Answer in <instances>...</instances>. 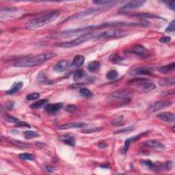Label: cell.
<instances>
[{
  "label": "cell",
  "mask_w": 175,
  "mask_h": 175,
  "mask_svg": "<svg viewBox=\"0 0 175 175\" xmlns=\"http://www.w3.org/2000/svg\"><path fill=\"white\" fill-rule=\"evenodd\" d=\"M145 1H142V0H136V1H131L122 6L121 8V10H133V9H137L143 6L145 4Z\"/></svg>",
  "instance_id": "cell-10"
},
{
  "label": "cell",
  "mask_w": 175,
  "mask_h": 175,
  "mask_svg": "<svg viewBox=\"0 0 175 175\" xmlns=\"http://www.w3.org/2000/svg\"><path fill=\"white\" fill-rule=\"evenodd\" d=\"M23 135H24V137H25L26 140H32V139H34V138L38 137L40 136L38 133H37L36 131H30V130L24 131Z\"/></svg>",
  "instance_id": "cell-28"
},
{
  "label": "cell",
  "mask_w": 175,
  "mask_h": 175,
  "mask_svg": "<svg viewBox=\"0 0 175 175\" xmlns=\"http://www.w3.org/2000/svg\"><path fill=\"white\" fill-rule=\"evenodd\" d=\"M101 68V62L99 61H93L91 62L88 66V69L89 71L92 73H95L99 70Z\"/></svg>",
  "instance_id": "cell-25"
},
{
  "label": "cell",
  "mask_w": 175,
  "mask_h": 175,
  "mask_svg": "<svg viewBox=\"0 0 175 175\" xmlns=\"http://www.w3.org/2000/svg\"><path fill=\"white\" fill-rule=\"evenodd\" d=\"M109 60L111 61L112 62L115 63V64H118L121 63V62L124 60V58L121 57V56H119L118 54H112L110 57L109 58Z\"/></svg>",
  "instance_id": "cell-30"
},
{
  "label": "cell",
  "mask_w": 175,
  "mask_h": 175,
  "mask_svg": "<svg viewBox=\"0 0 175 175\" xmlns=\"http://www.w3.org/2000/svg\"><path fill=\"white\" fill-rule=\"evenodd\" d=\"M78 107L76 105H73V104H69V105H67L65 108V110L66 112H68L69 113H73L76 112L78 110Z\"/></svg>",
  "instance_id": "cell-41"
},
{
  "label": "cell",
  "mask_w": 175,
  "mask_h": 175,
  "mask_svg": "<svg viewBox=\"0 0 175 175\" xmlns=\"http://www.w3.org/2000/svg\"><path fill=\"white\" fill-rule=\"evenodd\" d=\"M105 8H90L88 9L87 10H85V11H83L81 12V13H78L76 14L73 15V16L69 17L68 19H65L64 21H63L61 24L63 23H65L66 21H68L69 20H73V19H80V18H83V17H85L86 16H89V15H91V14H93L94 13H99L100 11H102L103 10H105Z\"/></svg>",
  "instance_id": "cell-7"
},
{
  "label": "cell",
  "mask_w": 175,
  "mask_h": 175,
  "mask_svg": "<svg viewBox=\"0 0 175 175\" xmlns=\"http://www.w3.org/2000/svg\"><path fill=\"white\" fill-rule=\"evenodd\" d=\"M175 29V21L174 20H173L171 21V23H170L166 30H165V32H174Z\"/></svg>",
  "instance_id": "cell-43"
},
{
  "label": "cell",
  "mask_w": 175,
  "mask_h": 175,
  "mask_svg": "<svg viewBox=\"0 0 175 175\" xmlns=\"http://www.w3.org/2000/svg\"><path fill=\"white\" fill-rule=\"evenodd\" d=\"M85 58L82 55H77L73 58L72 61L71 66L73 67H80L84 63Z\"/></svg>",
  "instance_id": "cell-24"
},
{
  "label": "cell",
  "mask_w": 175,
  "mask_h": 175,
  "mask_svg": "<svg viewBox=\"0 0 175 175\" xmlns=\"http://www.w3.org/2000/svg\"><path fill=\"white\" fill-rule=\"evenodd\" d=\"M165 92H166V93H165V94H163L162 95H164V96H165V95H169V94H174V90H168V91H165Z\"/></svg>",
  "instance_id": "cell-51"
},
{
  "label": "cell",
  "mask_w": 175,
  "mask_h": 175,
  "mask_svg": "<svg viewBox=\"0 0 175 175\" xmlns=\"http://www.w3.org/2000/svg\"><path fill=\"white\" fill-rule=\"evenodd\" d=\"M23 83L22 82H14L13 86H11V88L9 89L6 92V93L7 94H13L14 93H16L21 90V88L23 87Z\"/></svg>",
  "instance_id": "cell-21"
},
{
  "label": "cell",
  "mask_w": 175,
  "mask_h": 175,
  "mask_svg": "<svg viewBox=\"0 0 175 175\" xmlns=\"http://www.w3.org/2000/svg\"><path fill=\"white\" fill-rule=\"evenodd\" d=\"M44 168H45V170L46 172H47V173H53V172H54L55 170H56V168L53 166H51V165H45Z\"/></svg>",
  "instance_id": "cell-45"
},
{
  "label": "cell",
  "mask_w": 175,
  "mask_h": 175,
  "mask_svg": "<svg viewBox=\"0 0 175 175\" xmlns=\"http://www.w3.org/2000/svg\"><path fill=\"white\" fill-rule=\"evenodd\" d=\"M63 107V103H51L47 104L45 107V109L46 112L50 113H54L59 111Z\"/></svg>",
  "instance_id": "cell-16"
},
{
  "label": "cell",
  "mask_w": 175,
  "mask_h": 175,
  "mask_svg": "<svg viewBox=\"0 0 175 175\" xmlns=\"http://www.w3.org/2000/svg\"><path fill=\"white\" fill-rule=\"evenodd\" d=\"M135 130L134 126H129V127H125L118 129L114 132L115 134H120V133H130L131 131H133Z\"/></svg>",
  "instance_id": "cell-35"
},
{
  "label": "cell",
  "mask_w": 175,
  "mask_h": 175,
  "mask_svg": "<svg viewBox=\"0 0 175 175\" xmlns=\"http://www.w3.org/2000/svg\"><path fill=\"white\" fill-rule=\"evenodd\" d=\"M17 9L15 8H9V7H2L1 13H14L17 12Z\"/></svg>",
  "instance_id": "cell-42"
},
{
  "label": "cell",
  "mask_w": 175,
  "mask_h": 175,
  "mask_svg": "<svg viewBox=\"0 0 175 175\" xmlns=\"http://www.w3.org/2000/svg\"><path fill=\"white\" fill-rule=\"evenodd\" d=\"M133 94V93L129 90H126V89H122V90H119L116 91L114 93H112L109 96V99L110 101L114 100H129L130 97Z\"/></svg>",
  "instance_id": "cell-6"
},
{
  "label": "cell",
  "mask_w": 175,
  "mask_h": 175,
  "mask_svg": "<svg viewBox=\"0 0 175 175\" xmlns=\"http://www.w3.org/2000/svg\"><path fill=\"white\" fill-rule=\"evenodd\" d=\"M69 62L67 60H63L58 62L54 67V70L57 73H62L69 69Z\"/></svg>",
  "instance_id": "cell-17"
},
{
  "label": "cell",
  "mask_w": 175,
  "mask_h": 175,
  "mask_svg": "<svg viewBox=\"0 0 175 175\" xmlns=\"http://www.w3.org/2000/svg\"><path fill=\"white\" fill-rule=\"evenodd\" d=\"M3 118L6 121L8 122H10V123H15L17 124L18 122H19V120L14 117V116L9 115L8 113H5V114L3 115Z\"/></svg>",
  "instance_id": "cell-32"
},
{
  "label": "cell",
  "mask_w": 175,
  "mask_h": 175,
  "mask_svg": "<svg viewBox=\"0 0 175 175\" xmlns=\"http://www.w3.org/2000/svg\"><path fill=\"white\" fill-rule=\"evenodd\" d=\"M19 157L23 160H27V161H34V157L31 154L28 153H21L19 155Z\"/></svg>",
  "instance_id": "cell-39"
},
{
  "label": "cell",
  "mask_w": 175,
  "mask_h": 175,
  "mask_svg": "<svg viewBox=\"0 0 175 175\" xmlns=\"http://www.w3.org/2000/svg\"><path fill=\"white\" fill-rule=\"evenodd\" d=\"M100 129L99 128H96V129H88L87 131H83L82 132L83 133H93V132H95V131H99Z\"/></svg>",
  "instance_id": "cell-48"
},
{
  "label": "cell",
  "mask_w": 175,
  "mask_h": 175,
  "mask_svg": "<svg viewBox=\"0 0 175 175\" xmlns=\"http://www.w3.org/2000/svg\"><path fill=\"white\" fill-rule=\"evenodd\" d=\"M150 82V80L148 78H135L131 79V80L128 82V84L133 85V86H141L146 84L147 82Z\"/></svg>",
  "instance_id": "cell-23"
},
{
  "label": "cell",
  "mask_w": 175,
  "mask_h": 175,
  "mask_svg": "<svg viewBox=\"0 0 175 175\" xmlns=\"http://www.w3.org/2000/svg\"><path fill=\"white\" fill-rule=\"evenodd\" d=\"M159 41L162 43H168L171 41V38L170 36H164V37H162L159 39Z\"/></svg>",
  "instance_id": "cell-46"
},
{
  "label": "cell",
  "mask_w": 175,
  "mask_h": 175,
  "mask_svg": "<svg viewBox=\"0 0 175 175\" xmlns=\"http://www.w3.org/2000/svg\"><path fill=\"white\" fill-rule=\"evenodd\" d=\"M174 79H163L161 81H159V85L162 86H170L174 84Z\"/></svg>",
  "instance_id": "cell-38"
},
{
  "label": "cell",
  "mask_w": 175,
  "mask_h": 175,
  "mask_svg": "<svg viewBox=\"0 0 175 175\" xmlns=\"http://www.w3.org/2000/svg\"><path fill=\"white\" fill-rule=\"evenodd\" d=\"M99 147L100 149H105V148H107V144L105 142H100L99 144Z\"/></svg>",
  "instance_id": "cell-50"
},
{
  "label": "cell",
  "mask_w": 175,
  "mask_h": 175,
  "mask_svg": "<svg viewBox=\"0 0 175 175\" xmlns=\"http://www.w3.org/2000/svg\"><path fill=\"white\" fill-rule=\"evenodd\" d=\"M146 133H148V131H145V132H143V133H140L139 135H137V136H135L131 137L130 138H128V139L126 140L125 141V144H124V146H123V148H122V150H121V153L122 155H125L127 153V150L129 148V146L131 144H133L134 142H136L137 140H139L140 138L141 137V136H142L143 135H145Z\"/></svg>",
  "instance_id": "cell-11"
},
{
  "label": "cell",
  "mask_w": 175,
  "mask_h": 175,
  "mask_svg": "<svg viewBox=\"0 0 175 175\" xmlns=\"http://www.w3.org/2000/svg\"><path fill=\"white\" fill-rule=\"evenodd\" d=\"M56 54L54 53H47L38 55L34 57L23 58L14 64V66L16 67H32L40 65L43 64L47 61L56 57Z\"/></svg>",
  "instance_id": "cell-3"
},
{
  "label": "cell",
  "mask_w": 175,
  "mask_h": 175,
  "mask_svg": "<svg viewBox=\"0 0 175 175\" xmlns=\"http://www.w3.org/2000/svg\"><path fill=\"white\" fill-rule=\"evenodd\" d=\"M87 125L84 122H73V123H66L60 125L58 129L61 130L69 129H80L86 127Z\"/></svg>",
  "instance_id": "cell-15"
},
{
  "label": "cell",
  "mask_w": 175,
  "mask_h": 175,
  "mask_svg": "<svg viewBox=\"0 0 175 175\" xmlns=\"http://www.w3.org/2000/svg\"><path fill=\"white\" fill-rule=\"evenodd\" d=\"M164 3L168 6V7L172 9L173 10H174V8H175L174 2H164Z\"/></svg>",
  "instance_id": "cell-47"
},
{
  "label": "cell",
  "mask_w": 175,
  "mask_h": 175,
  "mask_svg": "<svg viewBox=\"0 0 175 175\" xmlns=\"http://www.w3.org/2000/svg\"><path fill=\"white\" fill-rule=\"evenodd\" d=\"M93 3L96 5H101L104 7H110L116 5L118 1H107V0H102V1H93Z\"/></svg>",
  "instance_id": "cell-26"
},
{
  "label": "cell",
  "mask_w": 175,
  "mask_h": 175,
  "mask_svg": "<svg viewBox=\"0 0 175 175\" xmlns=\"http://www.w3.org/2000/svg\"><path fill=\"white\" fill-rule=\"evenodd\" d=\"M60 140H62L64 143L68 144L69 146H74L75 145V139L73 136L69 134H64L60 136Z\"/></svg>",
  "instance_id": "cell-20"
},
{
  "label": "cell",
  "mask_w": 175,
  "mask_h": 175,
  "mask_svg": "<svg viewBox=\"0 0 175 175\" xmlns=\"http://www.w3.org/2000/svg\"><path fill=\"white\" fill-rule=\"evenodd\" d=\"M16 127H28V128H30L31 127V126L27 123V122L19 121L16 124Z\"/></svg>",
  "instance_id": "cell-44"
},
{
  "label": "cell",
  "mask_w": 175,
  "mask_h": 175,
  "mask_svg": "<svg viewBox=\"0 0 175 175\" xmlns=\"http://www.w3.org/2000/svg\"><path fill=\"white\" fill-rule=\"evenodd\" d=\"M154 73V69L151 68V67L148 66H142V67H137L132 69L129 75L133 76L136 75H150Z\"/></svg>",
  "instance_id": "cell-8"
},
{
  "label": "cell",
  "mask_w": 175,
  "mask_h": 175,
  "mask_svg": "<svg viewBox=\"0 0 175 175\" xmlns=\"http://www.w3.org/2000/svg\"><path fill=\"white\" fill-rule=\"evenodd\" d=\"M10 143L13 144V145L16 146L17 147H19V148H28V147L30 146L29 144L21 142V141L19 140H12Z\"/></svg>",
  "instance_id": "cell-36"
},
{
  "label": "cell",
  "mask_w": 175,
  "mask_h": 175,
  "mask_svg": "<svg viewBox=\"0 0 175 175\" xmlns=\"http://www.w3.org/2000/svg\"><path fill=\"white\" fill-rule=\"evenodd\" d=\"M140 88H141L143 90L146 91V92H149V91H153L155 90L156 88V86L153 84V83L151 82V81L149 82H147L146 84H144L143 85L140 86Z\"/></svg>",
  "instance_id": "cell-29"
},
{
  "label": "cell",
  "mask_w": 175,
  "mask_h": 175,
  "mask_svg": "<svg viewBox=\"0 0 175 175\" xmlns=\"http://www.w3.org/2000/svg\"><path fill=\"white\" fill-rule=\"evenodd\" d=\"M142 163V164L144 165V166L147 167L148 168H149L150 170H153V171H159L160 170H162L163 165H161V164H155V163H153L150 160H143L141 161Z\"/></svg>",
  "instance_id": "cell-18"
},
{
  "label": "cell",
  "mask_w": 175,
  "mask_h": 175,
  "mask_svg": "<svg viewBox=\"0 0 175 175\" xmlns=\"http://www.w3.org/2000/svg\"><path fill=\"white\" fill-rule=\"evenodd\" d=\"M100 37V32H90L88 33H85L84 34L79 36L76 39L72 40L70 41H66L56 43V46L62 48H70L74 47L76 46H79L82 44H84V42L91 41L93 39H99Z\"/></svg>",
  "instance_id": "cell-4"
},
{
  "label": "cell",
  "mask_w": 175,
  "mask_h": 175,
  "mask_svg": "<svg viewBox=\"0 0 175 175\" xmlns=\"http://www.w3.org/2000/svg\"><path fill=\"white\" fill-rule=\"evenodd\" d=\"M125 15H128L132 17H137V18H145V19H161L159 16H157L155 14H152L150 13H124Z\"/></svg>",
  "instance_id": "cell-14"
},
{
  "label": "cell",
  "mask_w": 175,
  "mask_h": 175,
  "mask_svg": "<svg viewBox=\"0 0 175 175\" xmlns=\"http://www.w3.org/2000/svg\"><path fill=\"white\" fill-rule=\"evenodd\" d=\"M175 69V63L173 62L170 64H168V65L163 66L159 67L158 69V70L161 73H164V74H168V73H173Z\"/></svg>",
  "instance_id": "cell-22"
},
{
  "label": "cell",
  "mask_w": 175,
  "mask_h": 175,
  "mask_svg": "<svg viewBox=\"0 0 175 175\" xmlns=\"http://www.w3.org/2000/svg\"><path fill=\"white\" fill-rule=\"evenodd\" d=\"M60 14V10H53L50 13L45 14L42 16L32 19L27 22L26 27L27 29H38L43 27L47 24L51 23L52 21L56 20Z\"/></svg>",
  "instance_id": "cell-2"
},
{
  "label": "cell",
  "mask_w": 175,
  "mask_h": 175,
  "mask_svg": "<svg viewBox=\"0 0 175 175\" xmlns=\"http://www.w3.org/2000/svg\"><path fill=\"white\" fill-rule=\"evenodd\" d=\"M128 34L127 32L123 30L116 29L109 30L107 31L101 32L99 39H109V38H119L125 37Z\"/></svg>",
  "instance_id": "cell-5"
},
{
  "label": "cell",
  "mask_w": 175,
  "mask_h": 175,
  "mask_svg": "<svg viewBox=\"0 0 175 175\" xmlns=\"http://www.w3.org/2000/svg\"><path fill=\"white\" fill-rule=\"evenodd\" d=\"M84 76V72L82 70H77L73 73V79L74 81L78 82L81 79L83 78V77Z\"/></svg>",
  "instance_id": "cell-37"
},
{
  "label": "cell",
  "mask_w": 175,
  "mask_h": 175,
  "mask_svg": "<svg viewBox=\"0 0 175 175\" xmlns=\"http://www.w3.org/2000/svg\"><path fill=\"white\" fill-rule=\"evenodd\" d=\"M118 76V73L117 70H110L107 73L106 78L108 79V80H113V79L117 78Z\"/></svg>",
  "instance_id": "cell-33"
},
{
  "label": "cell",
  "mask_w": 175,
  "mask_h": 175,
  "mask_svg": "<svg viewBox=\"0 0 175 175\" xmlns=\"http://www.w3.org/2000/svg\"><path fill=\"white\" fill-rule=\"evenodd\" d=\"M149 26V23L146 21L144 22H127V21H109V22H105L103 23L99 24V25L90 26L86 27H79L78 29L68 30L66 31L59 32L56 34L50 36V38H63L69 36H72L76 34L81 32H90L91 31H96V30H100L102 29L107 28V27H118L123 26H137V27H147Z\"/></svg>",
  "instance_id": "cell-1"
},
{
  "label": "cell",
  "mask_w": 175,
  "mask_h": 175,
  "mask_svg": "<svg viewBox=\"0 0 175 175\" xmlns=\"http://www.w3.org/2000/svg\"><path fill=\"white\" fill-rule=\"evenodd\" d=\"M79 93L82 95L83 97L86 98V99H90L92 97H93V93L92 92L89 90L88 88H82L79 90Z\"/></svg>",
  "instance_id": "cell-31"
},
{
  "label": "cell",
  "mask_w": 175,
  "mask_h": 175,
  "mask_svg": "<svg viewBox=\"0 0 175 175\" xmlns=\"http://www.w3.org/2000/svg\"><path fill=\"white\" fill-rule=\"evenodd\" d=\"M157 117L159 119H160L162 121L170 122V123H173V122H174L175 121L174 114L173 113L169 112H164L159 113L157 115Z\"/></svg>",
  "instance_id": "cell-12"
},
{
  "label": "cell",
  "mask_w": 175,
  "mask_h": 175,
  "mask_svg": "<svg viewBox=\"0 0 175 175\" xmlns=\"http://www.w3.org/2000/svg\"><path fill=\"white\" fill-rule=\"evenodd\" d=\"M40 94L38 93H31L28 95H27L26 99L28 101H33V100H36L40 98Z\"/></svg>",
  "instance_id": "cell-40"
},
{
  "label": "cell",
  "mask_w": 175,
  "mask_h": 175,
  "mask_svg": "<svg viewBox=\"0 0 175 175\" xmlns=\"http://www.w3.org/2000/svg\"><path fill=\"white\" fill-rule=\"evenodd\" d=\"M172 104H173L172 101L168 99L159 101L153 103L152 105L149 107V109L150 112H156L163 108H165V107L170 106Z\"/></svg>",
  "instance_id": "cell-9"
},
{
  "label": "cell",
  "mask_w": 175,
  "mask_h": 175,
  "mask_svg": "<svg viewBox=\"0 0 175 175\" xmlns=\"http://www.w3.org/2000/svg\"><path fill=\"white\" fill-rule=\"evenodd\" d=\"M144 146L146 147H149L150 149H164L165 145L161 142H159L157 140H148L144 142Z\"/></svg>",
  "instance_id": "cell-19"
},
{
  "label": "cell",
  "mask_w": 175,
  "mask_h": 175,
  "mask_svg": "<svg viewBox=\"0 0 175 175\" xmlns=\"http://www.w3.org/2000/svg\"><path fill=\"white\" fill-rule=\"evenodd\" d=\"M133 52L137 55V56L142 57V58H147L149 57V51L146 48L141 45H135L133 48Z\"/></svg>",
  "instance_id": "cell-13"
},
{
  "label": "cell",
  "mask_w": 175,
  "mask_h": 175,
  "mask_svg": "<svg viewBox=\"0 0 175 175\" xmlns=\"http://www.w3.org/2000/svg\"><path fill=\"white\" fill-rule=\"evenodd\" d=\"M164 166L166 169H171L173 166V163L172 161H168L164 165Z\"/></svg>",
  "instance_id": "cell-49"
},
{
  "label": "cell",
  "mask_w": 175,
  "mask_h": 175,
  "mask_svg": "<svg viewBox=\"0 0 175 175\" xmlns=\"http://www.w3.org/2000/svg\"><path fill=\"white\" fill-rule=\"evenodd\" d=\"M47 102V99H41L38 101H36V103H33L32 105H30V107L32 109H38L41 108V107L45 105Z\"/></svg>",
  "instance_id": "cell-34"
},
{
  "label": "cell",
  "mask_w": 175,
  "mask_h": 175,
  "mask_svg": "<svg viewBox=\"0 0 175 175\" xmlns=\"http://www.w3.org/2000/svg\"><path fill=\"white\" fill-rule=\"evenodd\" d=\"M37 80L38 81V82L41 83V84H51V81H50L47 78V77L46 76L45 73L44 72H40L39 74L38 75L37 77Z\"/></svg>",
  "instance_id": "cell-27"
}]
</instances>
